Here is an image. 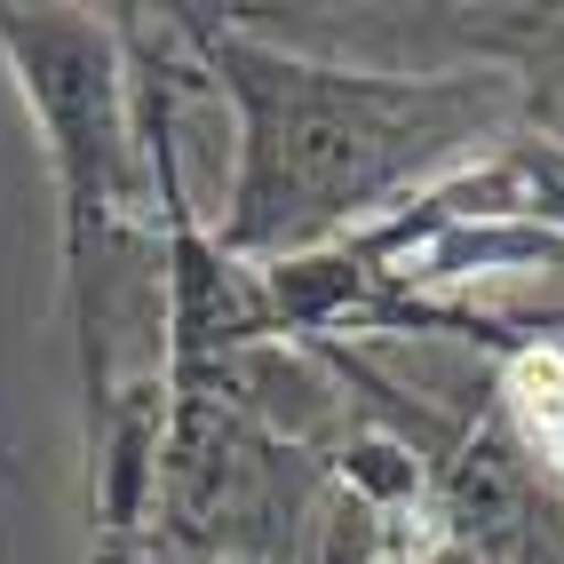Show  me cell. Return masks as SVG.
Here are the masks:
<instances>
[{
  "instance_id": "cell-1",
  "label": "cell",
  "mask_w": 564,
  "mask_h": 564,
  "mask_svg": "<svg viewBox=\"0 0 564 564\" xmlns=\"http://www.w3.org/2000/svg\"><path fill=\"white\" fill-rule=\"evenodd\" d=\"M254 111V175L239 231H294L334 207H358L373 183H390L405 160L437 152L462 120V88H390V80H334L294 64H247Z\"/></svg>"
}]
</instances>
